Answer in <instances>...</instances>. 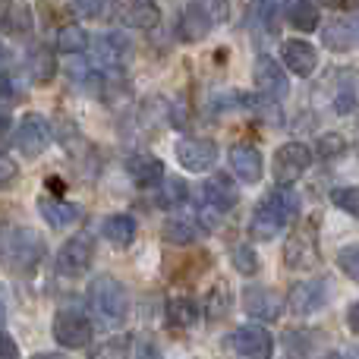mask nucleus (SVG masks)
<instances>
[{"mask_svg":"<svg viewBox=\"0 0 359 359\" xmlns=\"http://www.w3.org/2000/svg\"><path fill=\"white\" fill-rule=\"evenodd\" d=\"M227 158H230V170H233V177L243 180V183H259L262 174H265V158H262V151L249 142L233 145Z\"/></svg>","mask_w":359,"mask_h":359,"instance_id":"dca6fc26","label":"nucleus"},{"mask_svg":"<svg viewBox=\"0 0 359 359\" xmlns=\"http://www.w3.org/2000/svg\"><path fill=\"white\" fill-rule=\"evenodd\" d=\"M19 95H16V82L10 79L6 73H0V104H13Z\"/></svg>","mask_w":359,"mask_h":359,"instance_id":"4c0bfd02","label":"nucleus"},{"mask_svg":"<svg viewBox=\"0 0 359 359\" xmlns=\"http://www.w3.org/2000/svg\"><path fill=\"white\" fill-rule=\"evenodd\" d=\"M126 174H130V180L136 186L151 189V186H158L164 180V164L155 155H149V151H139V155L126 158Z\"/></svg>","mask_w":359,"mask_h":359,"instance_id":"f3484780","label":"nucleus"},{"mask_svg":"<svg viewBox=\"0 0 359 359\" xmlns=\"http://www.w3.org/2000/svg\"><path fill=\"white\" fill-rule=\"evenodd\" d=\"M35 13L19 0H0V35H29Z\"/></svg>","mask_w":359,"mask_h":359,"instance_id":"a211bd4d","label":"nucleus"},{"mask_svg":"<svg viewBox=\"0 0 359 359\" xmlns=\"http://www.w3.org/2000/svg\"><path fill=\"white\" fill-rule=\"evenodd\" d=\"M280 230H284V221H280V215L268 205V198L255 205L252 217H249V236H252L255 243H268V240H274Z\"/></svg>","mask_w":359,"mask_h":359,"instance_id":"6ab92c4d","label":"nucleus"},{"mask_svg":"<svg viewBox=\"0 0 359 359\" xmlns=\"http://www.w3.org/2000/svg\"><path fill=\"white\" fill-rule=\"evenodd\" d=\"M114 16L130 29L149 32L161 22V6L158 0H114Z\"/></svg>","mask_w":359,"mask_h":359,"instance_id":"ddd939ff","label":"nucleus"},{"mask_svg":"<svg viewBox=\"0 0 359 359\" xmlns=\"http://www.w3.org/2000/svg\"><path fill=\"white\" fill-rule=\"evenodd\" d=\"M236 202H240V196H236V189L230 186V180L211 177V180H205V183H202V205H208V208L227 215Z\"/></svg>","mask_w":359,"mask_h":359,"instance_id":"412c9836","label":"nucleus"},{"mask_svg":"<svg viewBox=\"0 0 359 359\" xmlns=\"http://www.w3.org/2000/svg\"><path fill=\"white\" fill-rule=\"evenodd\" d=\"M322 41H325V48L334 50V54H347V50L356 48V22L347 16H334L322 29Z\"/></svg>","mask_w":359,"mask_h":359,"instance_id":"aec40b11","label":"nucleus"},{"mask_svg":"<svg viewBox=\"0 0 359 359\" xmlns=\"http://www.w3.org/2000/svg\"><path fill=\"white\" fill-rule=\"evenodd\" d=\"M312 164V149L303 142H284L278 151H274V180H278V186H290L297 183L299 177L309 170Z\"/></svg>","mask_w":359,"mask_h":359,"instance_id":"0eeeda50","label":"nucleus"},{"mask_svg":"<svg viewBox=\"0 0 359 359\" xmlns=\"http://www.w3.org/2000/svg\"><path fill=\"white\" fill-rule=\"evenodd\" d=\"M54 341L60 344V347H67V350H82V347H88L92 344V334H95V328H92V322H88L82 312H76V309H63V312H57L54 316Z\"/></svg>","mask_w":359,"mask_h":359,"instance_id":"6e6552de","label":"nucleus"},{"mask_svg":"<svg viewBox=\"0 0 359 359\" xmlns=\"http://www.w3.org/2000/svg\"><path fill=\"white\" fill-rule=\"evenodd\" d=\"M130 356V337H107L104 344L88 353V359H126Z\"/></svg>","mask_w":359,"mask_h":359,"instance_id":"2f4dec72","label":"nucleus"},{"mask_svg":"<svg viewBox=\"0 0 359 359\" xmlns=\"http://www.w3.org/2000/svg\"><path fill=\"white\" fill-rule=\"evenodd\" d=\"M243 309L255 322H278L284 312V299L271 287H246L243 290Z\"/></svg>","mask_w":359,"mask_h":359,"instance_id":"4468645a","label":"nucleus"},{"mask_svg":"<svg viewBox=\"0 0 359 359\" xmlns=\"http://www.w3.org/2000/svg\"><path fill=\"white\" fill-rule=\"evenodd\" d=\"M88 48V32L82 29L79 22H67L57 29L54 35V50H60V54H79V50Z\"/></svg>","mask_w":359,"mask_h":359,"instance_id":"bb28decb","label":"nucleus"},{"mask_svg":"<svg viewBox=\"0 0 359 359\" xmlns=\"http://www.w3.org/2000/svg\"><path fill=\"white\" fill-rule=\"evenodd\" d=\"M318 224L316 221H303L293 227V233L287 236L284 246V265L293 271H312L318 265Z\"/></svg>","mask_w":359,"mask_h":359,"instance_id":"20e7f679","label":"nucleus"},{"mask_svg":"<svg viewBox=\"0 0 359 359\" xmlns=\"http://www.w3.org/2000/svg\"><path fill=\"white\" fill-rule=\"evenodd\" d=\"M280 63H284L293 76L309 79L318 69V50L312 48L309 41H303V38H287V41L280 44Z\"/></svg>","mask_w":359,"mask_h":359,"instance_id":"2eb2a0df","label":"nucleus"},{"mask_svg":"<svg viewBox=\"0 0 359 359\" xmlns=\"http://www.w3.org/2000/svg\"><path fill=\"white\" fill-rule=\"evenodd\" d=\"M101 233L114 243L117 249H126L133 240H136V217L130 215H111L101 224Z\"/></svg>","mask_w":359,"mask_h":359,"instance_id":"b1692460","label":"nucleus"},{"mask_svg":"<svg viewBox=\"0 0 359 359\" xmlns=\"http://www.w3.org/2000/svg\"><path fill=\"white\" fill-rule=\"evenodd\" d=\"M164 312H168V322L174 328H196L198 322V303L192 297H170Z\"/></svg>","mask_w":359,"mask_h":359,"instance_id":"a878e982","label":"nucleus"},{"mask_svg":"<svg viewBox=\"0 0 359 359\" xmlns=\"http://www.w3.org/2000/svg\"><path fill=\"white\" fill-rule=\"evenodd\" d=\"M6 136H10V123H6V117H0V145L6 142Z\"/></svg>","mask_w":359,"mask_h":359,"instance_id":"37998d69","label":"nucleus"},{"mask_svg":"<svg viewBox=\"0 0 359 359\" xmlns=\"http://www.w3.org/2000/svg\"><path fill=\"white\" fill-rule=\"evenodd\" d=\"M347 155V139L341 133H322L316 139V158L322 161H334V158H344Z\"/></svg>","mask_w":359,"mask_h":359,"instance_id":"c756f323","label":"nucleus"},{"mask_svg":"<svg viewBox=\"0 0 359 359\" xmlns=\"http://www.w3.org/2000/svg\"><path fill=\"white\" fill-rule=\"evenodd\" d=\"M230 262H233V268L240 274H246V278H252V274L259 271V255H255L252 246H233L230 249Z\"/></svg>","mask_w":359,"mask_h":359,"instance_id":"473e14b6","label":"nucleus"},{"mask_svg":"<svg viewBox=\"0 0 359 359\" xmlns=\"http://www.w3.org/2000/svg\"><path fill=\"white\" fill-rule=\"evenodd\" d=\"M139 356H142V359H155V347H151V344H142V347H139Z\"/></svg>","mask_w":359,"mask_h":359,"instance_id":"79ce46f5","label":"nucleus"},{"mask_svg":"<svg viewBox=\"0 0 359 359\" xmlns=\"http://www.w3.org/2000/svg\"><path fill=\"white\" fill-rule=\"evenodd\" d=\"M88 303H92V312L107 328H117V325H123L126 312H130V293H126V287L117 278L101 274L88 287Z\"/></svg>","mask_w":359,"mask_h":359,"instance_id":"7ed1b4c3","label":"nucleus"},{"mask_svg":"<svg viewBox=\"0 0 359 359\" xmlns=\"http://www.w3.org/2000/svg\"><path fill=\"white\" fill-rule=\"evenodd\" d=\"M268 205L280 215V221H297L299 217V196L290 189V186H278V189L268 196Z\"/></svg>","mask_w":359,"mask_h":359,"instance_id":"cd10ccee","label":"nucleus"},{"mask_svg":"<svg viewBox=\"0 0 359 359\" xmlns=\"http://www.w3.org/2000/svg\"><path fill=\"white\" fill-rule=\"evenodd\" d=\"M356 255H359V249H356V246H344L341 252H337V268H341V271L347 274L350 280H356V278H359V265H356Z\"/></svg>","mask_w":359,"mask_h":359,"instance_id":"c9c22d12","label":"nucleus"},{"mask_svg":"<svg viewBox=\"0 0 359 359\" xmlns=\"http://www.w3.org/2000/svg\"><path fill=\"white\" fill-rule=\"evenodd\" d=\"M19 177V168L10 161V158H0V189H6V186L13 183V180Z\"/></svg>","mask_w":359,"mask_h":359,"instance_id":"ea45409f","label":"nucleus"},{"mask_svg":"<svg viewBox=\"0 0 359 359\" xmlns=\"http://www.w3.org/2000/svg\"><path fill=\"white\" fill-rule=\"evenodd\" d=\"M4 60H6V48L0 44V67H4Z\"/></svg>","mask_w":359,"mask_h":359,"instance_id":"8fccbe9b","label":"nucleus"},{"mask_svg":"<svg viewBox=\"0 0 359 359\" xmlns=\"http://www.w3.org/2000/svg\"><path fill=\"white\" fill-rule=\"evenodd\" d=\"M177 161L180 168L192 170V174H205V170L215 168L217 161V145L208 139H196V136H183L177 142Z\"/></svg>","mask_w":359,"mask_h":359,"instance_id":"9b49d317","label":"nucleus"},{"mask_svg":"<svg viewBox=\"0 0 359 359\" xmlns=\"http://www.w3.org/2000/svg\"><path fill=\"white\" fill-rule=\"evenodd\" d=\"M92 262H95V236L88 230H82V233L69 236L63 243L60 255H57V271L67 274V278H79V274H86L92 268Z\"/></svg>","mask_w":359,"mask_h":359,"instance_id":"423d86ee","label":"nucleus"},{"mask_svg":"<svg viewBox=\"0 0 359 359\" xmlns=\"http://www.w3.org/2000/svg\"><path fill=\"white\" fill-rule=\"evenodd\" d=\"M6 322V303H4V290H0V328H4Z\"/></svg>","mask_w":359,"mask_h":359,"instance_id":"a18cd8bd","label":"nucleus"},{"mask_svg":"<svg viewBox=\"0 0 359 359\" xmlns=\"http://www.w3.org/2000/svg\"><path fill=\"white\" fill-rule=\"evenodd\" d=\"M328 303V284L322 278H309V280H297V284L287 290V306L297 316H312L322 306Z\"/></svg>","mask_w":359,"mask_h":359,"instance_id":"f8f14e48","label":"nucleus"},{"mask_svg":"<svg viewBox=\"0 0 359 359\" xmlns=\"http://www.w3.org/2000/svg\"><path fill=\"white\" fill-rule=\"evenodd\" d=\"M287 22L299 32L318 29V6L312 4V0H297V4H290V10H287Z\"/></svg>","mask_w":359,"mask_h":359,"instance_id":"c85d7f7f","label":"nucleus"},{"mask_svg":"<svg viewBox=\"0 0 359 359\" xmlns=\"http://www.w3.org/2000/svg\"><path fill=\"white\" fill-rule=\"evenodd\" d=\"M252 79H255V88H259L262 98H271V101H280L290 95V79H287V69L280 67L274 57L262 54L255 60V69H252Z\"/></svg>","mask_w":359,"mask_h":359,"instance_id":"9d476101","label":"nucleus"},{"mask_svg":"<svg viewBox=\"0 0 359 359\" xmlns=\"http://www.w3.org/2000/svg\"><path fill=\"white\" fill-rule=\"evenodd\" d=\"M331 202H334V208L347 211V215H359V192L353 186H337L334 192H331Z\"/></svg>","mask_w":359,"mask_h":359,"instance_id":"72a5a7b5","label":"nucleus"},{"mask_svg":"<svg viewBox=\"0 0 359 359\" xmlns=\"http://www.w3.org/2000/svg\"><path fill=\"white\" fill-rule=\"evenodd\" d=\"M0 359H19V344L6 331H0Z\"/></svg>","mask_w":359,"mask_h":359,"instance_id":"58836bf2","label":"nucleus"},{"mask_svg":"<svg viewBox=\"0 0 359 359\" xmlns=\"http://www.w3.org/2000/svg\"><path fill=\"white\" fill-rule=\"evenodd\" d=\"M347 325H350V331H356V303L350 306V312H347Z\"/></svg>","mask_w":359,"mask_h":359,"instance_id":"c03bdc74","label":"nucleus"},{"mask_svg":"<svg viewBox=\"0 0 359 359\" xmlns=\"http://www.w3.org/2000/svg\"><path fill=\"white\" fill-rule=\"evenodd\" d=\"M32 359H67L63 353H38V356H32Z\"/></svg>","mask_w":359,"mask_h":359,"instance_id":"49530a36","label":"nucleus"},{"mask_svg":"<svg viewBox=\"0 0 359 359\" xmlns=\"http://www.w3.org/2000/svg\"><path fill=\"white\" fill-rule=\"evenodd\" d=\"M95 48H98V57H101V60L111 63V67H117L120 57H123V50H126V38H123V35H101Z\"/></svg>","mask_w":359,"mask_h":359,"instance_id":"7c9ffc66","label":"nucleus"},{"mask_svg":"<svg viewBox=\"0 0 359 359\" xmlns=\"http://www.w3.org/2000/svg\"><path fill=\"white\" fill-rule=\"evenodd\" d=\"M38 208H41V217L50 224V227H73L76 221H79V208L69 202H63V198H41L38 202Z\"/></svg>","mask_w":359,"mask_h":359,"instance_id":"5701e85b","label":"nucleus"},{"mask_svg":"<svg viewBox=\"0 0 359 359\" xmlns=\"http://www.w3.org/2000/svg\"><path fill=\"white\" fill-rule=\"evenodd\" d=\"M25 67H29V76L35 86H44V82L54 79L57 73V60H54V50H48L44 44H32L29 57H25Z\"/></svg>","mask_w":359,"mask_h":359,"instance_id":"4be33fe9","label":"nucleus"},{"mask_svg":"<svg viewBox=\"0 0 359 359\" xmlns=\"http://www.w3.org/2000/svg\"><path fill=\"white\" fill-rule=\"evenodd\" d=\"M230 306V293H227V284H215L208 290V316L211 318H221Z\"/></svg>","mask_w":359,"mask_h":359,"instance_id":"f704fd0d","label":"nucleus"},{"mask_svg":"<svg viewBox=\"0 0 359 359\" xmlns=\"http://www.w3.org/2000/svg\"><path fill=\"white\" fill-rule=\"evenodd\" d=\"M202 236V227H198L196 217H186V215H174L168 217L164 224V240L168 243H177V246H189Z\"/></svg>","mask_w":359,"mask_h":359,"instance_id":"393cba45","label":"nucleus"},{"mask_svg":"<svg viewBox=\"0 0 359 359\" xmlns=\"http://www.w3.org/2000/svg\"><path fill=\"white\" fill-rule=\"evenodd\" d=\"M322 359H347V356H344V353H325Z\"/></svg>","mask_w":359,"mask_h":359,"instance_id":"09e8293b","label":"nucleus"},{"mask_svg":"<svg viewBox=\"0 0 359 359\" xmlns=\"http://www.w3.org/2000/svg\"><path fill=\"white\" fill-rule=\"evenodd\" d=\"M44 252H48V243L38 230L32 227H16L4 236L0 243V255H4V265L16 274H29L41 265Z\"/></svg>","mask_w":359,"mask_h":359,"instance_id":"f257e3e1","label":"nucleus"},{"mask_svg":"<svg viewBox=\"0 0 359 359\" xmlns=\"http://www.w3.org/2000/svg\"><path fill=\"white\" fill-rule=\"evenodd\" d=\"M104 6H107V0H73V10L86 19H98L104 13Z\"/></svg>","mask_w":359,"mask_h":359,"instance_id":"e433bc0d","label":"nucleus"},{"mask_svg":"<svg viewBox=\"0 0 359 359\" xmlns=\"http://www.w3.org/2000/svg\"><path fill=\"white\" fill-rule=\"evenodd\" d=\"M224 19H227V0H192V4L183 6V13L177 19V35L186 44L205 41L211 35V29L221 25Z\"/></svg>","mask_w":359,"mask_h":359,"instance_id":"f03ea898","label":"nucleus"},{"mask_svg":"<svg viewBox=\"0 0 359 359\" xmlns=\"http://www.w3.org/2000/svg\"><path fill=\"white\" fill-rule=\"evenodd\" d=\"M48 189H54V192H57V198H60V192H63V180L50 177V180H48Z\"/></svg>","mask_w":359,"mask_h":359,"instance_id":"a19ab883","label":"nucleus"},{"mask_svg":"<svg viewBox=\"0 0 359 359\" xmlns=\"http://www.w3.org/2000/svg\"><path fill=\"white\" fill-rule=\"evenodd\" d=\"M13 145L19 149V155L25 158H38L44 155V149L50 145V126L41 114H25L19 120L16 133H13Z\"/></svg>","mask_w":359,"mask_h":359,"instance_id":"1a4fd4ad","label":"nucleus"},{"mask_svg":"<svg viewBox=\"0 0 359 359\" xmlns=\"http://www.w3.org/2000/svg\"><path fill=\"white\" fill-rule=\"evenodd\" d=\"M312 4H316V6H318V4H331V6H341L344 0H312Z\"/></svg>","mask_w":359,"mask_h":359,"instance_id":"de8ad7c7","label":"nucleus"},{"mask_svg":"<svg viewBox=\"0 0 359 359\" xmlns=\"http://www.w3.org/2000/svg\"><path fill=\"white\" fill-rule=\"evenodd\" d=\"M224 347L236 356L246 359H268L274 353V337L268 328L262 325H246V328H236L224 337Z\"/></svg>","mask_w":359,"mask_h":359,"instance_id":"39448f33","label":"nucleus"}]
</instances>
